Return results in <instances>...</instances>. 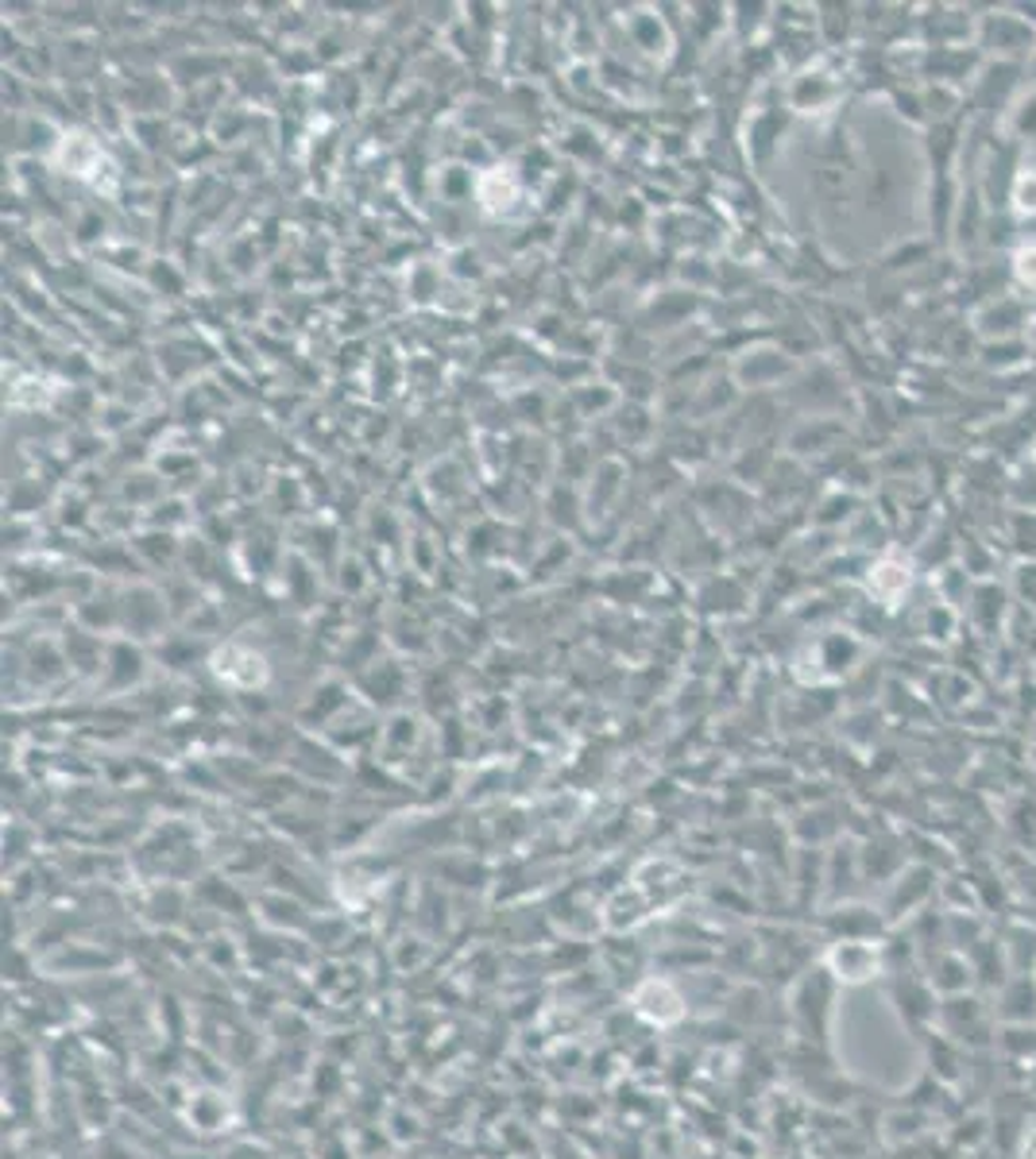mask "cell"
Returning a JSON list of instances; mask_svg holds the SVG:
<instances>
[{"mask_svg":"<svg viewBox=\"0 0 1036 1159\" xmlns=\"http://www.w3.org/2000/svg\"><path fill=\"white\" fill-rule=\"evenodd\" d=\"M823 962H828V970H832L844 986H859V982L874 978V970H878V951H874L870 943H863V939H839V943L828 951Z\"/></svg>","mask_w":1036,"mask_h":1159,"instance_id":"obj_2","label":"cell"},{"mask_svg":"<svg viewBox=\"0 0 1036 1159\" xmlns=\"http://www.w3.org/2000/svg\"><path fill=\"white\" fill-rule=\"evenodd\" d=\"M630 1008L639 1013L646 1024L654 1029H670V1024H681L689 1005H685L681 989L673 986L670 978H646L639 982V989L630 993Z\"/></svg>","mask_w":1036,"mask_h":1159,"instance_id":"obj_1","label":"cell"}]
</instances>
